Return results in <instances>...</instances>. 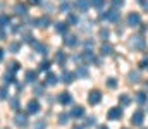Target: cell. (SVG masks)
I'll use <instances>...</instances> for the list:
<instances>
[{
	"mask_svg": "<svg viewBox=\"0 0 148 129\" xmlns=\"http://www.w3.org/2000/svg\"><path fill=\"white\" fill-rule=\"evenodd\" d=\"M129 45H131L134 50H145V48H147V42H145V38L140 36V35L133 36V38L129 40Z\"/></svg>",
	"mask_w": 148,
	"mask_h": 129,
	"instance_id": "1",
	"label": "cell"
},
{
	"mask_svg": "<svg viewBox=\"0 0 148 129\" xmlns=\"http://www.w3.org/2000/svg\"><path fill=\"white\" fill-rule=\"evenodd\" d=\"M14 122H16L17 128H26V126H28V114H24V112H17L16 117H14Z\"/></svg>",
	"mask_w": 148,
	"mask_h": 129,
	"instance_id": "2",
	"label": "cell"
},
{
	"mask_svg": "<svg viewBox=\"0 0 148 129\" xmlns=\"http://www.w3.org/2000/svg\"><path fill=\"white\" fill-rule=\"evenodd\" d=\"M119 10L117 9H110V10H107L105 14H102V17L105 19V21H109V23H117L119 21Z\"/></svg>",
	"mask_w": 148,
	"mask_h": 129,
	"instance_id": "3",
	"label": "cell"
},
{
	"mask_svg": "<svg viewBox=\"0 0 148 129\" xmlns=\"http://www.w3.org/2000/svg\"><path fill=\"white\" fill-rule=\"evenodd\" d=\"M127 24L133 26V28L140 26V24H141V16H140L138 12H131V14H127Z\"/></svg>",
	"mask_w": 148,
	"mask_h": 129,
	"instance_id": "4",
	"label": "cell"
},
{
	"mask_svg": "<svg viewBox=\"0 0 148 129\" xmlns=\"http://www.w3.org/2000/svg\"><path fill=\"white\" fill-rule=\"evenodd\" d=\"M107 117H109V121H119L122 117V107H112L107 114Z\"/></svg>",
	"mask_w": 148,
	"mask_h": 129,
	"instance_id": "5",
	"label": "cell"
},
{
	"mask_svg": "<svg viewBox=\"0 0 148 129\" xmlns=\"http://www.w3.org/2000/svg\"><path fill=\"white\" fill-rule=\"evenodd\" d=\"M88 102H90L91 105H97V103H100V102H102V91H98V89H93V91L88 95Z\"/></svg>",
	"mask_w": 148,
	"mask_h": 129,
	"instance_id": "6",
	"label": "cell"
},
{
	"mask_svg": "<svg viewBox=\"0 0 148 129\" xmlns=\"http://www.w3.org/2000/svg\"><path fill=\"white\" fill-rule=\"evenodd\" d=\"M143 119H145L143 110H136V112L131 115V122H133L134 126H141V124H143Z\"/></svg>",
	"mask_w": 148,
	"mask_h": 129,
	"instance_id": "7",
	"label": "cell"
},
{
	"mask_svg": "<svg viewBox=\"0 0 148 129\" xmlns=\"http://www.w3.org/2000/svg\"><path fill=\"white\" fill-rule=\"evenodd\" d=\"M40 109H41V107H40V103H38L36 100H29L28 105H26V112H28V114H38Z\"/></svg>",
	"mask_w": 148,
	"mask_h": 129,
	"instance_id": "8",
	"label": "cell"
},
{
	"mask_svg": "<svg viewBox=\"0 0 148 129\" xmlns=\"http://www.w3.org/2000/svg\"><path fill=\"white\" fill-rule=\"evenodd\" d=\"M31 23H33V26H40V28H47V26L50 24V17H48V16H43V17H36V19H33Z\"/></svg>",
	"mask_w": 148,
	"mask_h": 129,
	"instance_id": "9",
	"label": "cell"
},
{
	"mask_svg": "<svg viewBox=\"0 0 148 129\" xmlns=\"http://www.w3.org/2000/svg\"><path fill=\"white\" fill-rule=\"evenodd\" d=\"M79 57H81V62H84V64H91V62L95 60V55H93V52H90V50H84Z\"/></svg>",
	"mask_w": 148,
	"mask_h": 129,
	"instance_id": "10",
	"label": "cell"
},
{
	"mask_svg": "<svg viewBox=\"0 0 148 129\" xmlns=\"http://www.w3.org/2000/svg\"><path fill=\"white\" fill-rule=\"evenodd\" d=\"M59 102H60L62 105H69V103L73 102V96H71V93H69V91H62V93L59 95Z\"/></svg>",
	"mask_w": 148,
	"mask_h": 129,
	"instance_id": "11",
	"label": "cell"
},
{
	"mask_svg": "<svg viewBox=\"0 0 148 129\" xmlns=\"http://www.w3.org/2000/svg\"><path fill=\"white\" fill-rule=\"evenodd\" d=\"M90 7H91L90 5V0H76V9L79 12H86Z\"/></svg>",
	"mask_w": 148,
	"mask_h": 129,
	"instance_id": "12",
	"label": "cell"
},
{
	"mask_svg": "<svg viewBox=\"0 0 148 129\" xmlns=\"http://www.w3.org/2000/svg\"><path fill=\"white\" fill-rule=\"evenodd\" d=\"M134 100H136V103H140V105L147 103L148 93H145V91H136V93H134Z\"/></svg>",
	"mask_w": 148,
	"mask_h": 129,
	"instance_id": "13",
	"label": "cell"
},
{
	"mask_svg": "<svg viewBox=\"0 0 148 129\" xmlns=\"http://www.w3.org/2000/svg\"><path fill=\"white\" fill-rule=\"evenodd\" d=\"M64 45L66 46H76L77 45V36L76 35H66L64 36Z\"/></svg>",
	"mask_w": 148,
	"mask_h": 129,
	"instance_id": "14",
	"label": "cell"
},
{
	"mask_svg": "<svg viewBox=\"0 0 148 129\" xmlns=\"http://www.w3.org/2000/svg\"><path fill=\"white\" fill-rule=\"evenodd\" d=\"M60 81L66 83V85H71L74 81V72H71V71H62V79Z\"/></svg>",
	"mask_w": 148,
	"mask_h": 129,
	"instance_id": "15",
	"label": "cell"
},
{
	"mask_svg": "<svg viewBox=\"0 0 148 129\" xmlns=\"http://www.w3.org/2000/svg\"><path fill=\"white\" fill-rule=\"evenodd\" d=\"M57 76L53 74V72H47V78H45V85L47 86H55L57 85Z\"/></svg>",
	"mask_w": 148,
	"mask_h": 129,
	"instance_id": "16",
	"label": "cell"
},
{
	"mask_svg": "<svg viewBox=\"0 0 148 129\" xmlns=\"http://www.w3.org/2000/svg\"><path fill=\"white\" fill-rule=\"evenodd\" d=\"M31 46H33V48L36 50L38 53H43V55H45V53L48 52V50H47V46H45L43 43H40V42H31Z\"/></svg>",
	"mask_w": 148,
	"mask_h": 129,
	"instance_id": "17",
	"label": "cell"
},
{
	"mask_svg": "<svg viewBox=\"0 0 148 129\" xmlns=\"http://www.w3.org/2000/svg\"><path fill=\"white\" fill-rule=\"evenodd\" d=\"M84 115V109L83 107H74L73 110H71V117H76V119H79V117H83Z\"/></svg>",
	"mask_w": 148,
	"mask_h": 129,
	"instance_id": "18",
	"label": "cell"
},
{
	"mask_svg": "<svg viewBox=\"0 0 148 129\" xmlns=\"http://www.w3.org/2000/svg\"><path fill=\"white\" fill-rule=\"evenodd\" d=\"M14 12L17 14V16H26V5H23V3H16L14 5Z\"/></svg>",
	"mask_w": 148,
	"mask_h": 129,
	"instance_id": "19",
	"label": "cell"
},
{
	"mask_svg": "<svg viewBox=\"0 0 148 129\" xmlns=\"http://www.w3.org/2000/svg\"><path fill=\"white\" fill-rule=\"evenodd\" d=\"M55 60L62 66V69H64V64H66V60H67V57H66V53L64 52H57L55 53Z\"/></svg>",
	"mask_w": 148,
	"mask_h": 129,
	"instance_id": "20",
	"label": "cell"
},
{
	"mask_svg": "<svg viewBox=\"0 0 148 129\" xmlns=\"http://www.w3.org/2000/svg\"><path fill=\"white\" fill-rule=\"evenodd\" d=\"M3 83H5V85H14V83H16V79H14V74L7 71V72L3 74Z\"/></svg>",
	"mask_w": 148,
	"mask_h": 129,
	"instance_id": "21",
	"label": "cell"
},
{
	"mask_svg": "<svg viewBox=\"0 0 148 129\" xmlns=\"http://www.w3.org/2000/svg\"><path fill=\"white\" fill-rule=\"evenodd\" d=\"M55 29H57L59 33H66V31H67V23H64V21L55 23Z\"/></svg>",
	"mask_w": 148,
	"mask_h": 129,
	"instance_id": "22",
	"label": "cell"
},
{
	"mask_svg": "<svg viewBox=\"0 0 148 129\" xmlns=\"http://www.w3.org/2000/svg\"><path fill=\"white\" fill-rule=\"evenodd\" d=\"M7 24H10V17H9L7 14H0V28L3 29Z\"/></svg>",
	"mask_w": 148,
	"mask_h": 129,
	"instance_id": "23",
	"label": "cell"
},
{
	"mask_svg": "<svg viewBox=\"0 0 148 129\" xmlns=\"http://www.w3.org/2000/svg\"><path fill=\"white\" fill-rule=\"evenodd\" d=\"M119 102H121V105H119V107H127V105L131 103V96H127V95H121Z\"/></svg>",
	"mask_w": 148,
	"mask_h": 129,
	"instance_id": "24",
	"label": "cell"
},
{
	"mask_svg": "<svg viewBox=\"0 0 148 129\" xmlns=\"http://www.w3.org/2000/svg\"><path fill=\"white\" fill-rule=\"evenodd\" d=\"M100 52H102V55H110L112 53V46L109 43H103L102 46H100Z\"/></svg>",
	"mask_w": 148,
	"mask_h": 129,
	"instance_id": "25",
	"label": "cell"
},
{
	"mask_svg": "<svg viewBox=\"0 0 148 129\" xmlns=\"http://www.w3.org/2000/svg\"><path fill=\"white\" fill-rule=\"evenodd\" d=\"M19 48H21V43L19 42H10L9 43V52L16 53V52H19Z\"/></svg>",
	"mask_w": 148,
	"mask_h": 129,
	"instance_id": "26",
	"label": "cell"
},
{
	"mask_svg": "<svg viewBox=\"0 0 148 129\" xmlns=\"http://www.w3.org/2000/svg\"><path fill=\"white\" fill-rule=\"evenodd\" d=\"M26 81L28 83H35L36 81V72L35 71H28L26 72Z\"/></svg>",
	"mask_w": 148,
	"mask_h": 129,
	"instance_id": "27",
	"label": "cell"
},
{
	"mask_svg": "<svg viewBox=\"0 0 148 129\" xmlns=\"http://www.w3.org/2000/svg\"><path fill=\"white\" fill-rule=\"evenodd\" d=\"M17 71H19V62H16V60L10 62V64H9V72L14 74V72H17Z\"/></svg>",
	"mask_w": 148,
	"mask_h": 129,
	"instance_id": "28",
	"label": "cell"
},
{
	"mask_svg": "<svg viewBox=\"0 0 148 129\" xmlns=\"http://www.w3.org/2000/svg\"><path fill=\"white\" fill-rule=\"evenodd\" d=\"M103 3H105V0H90V5H93V7H97V9H102Z\"/></svg>",
	"mask_w": 148,
	"mask_h": 129,
	"instance_id": "29",
	"label": "cell"
},
{
	"mask_svg": "<svg viewBox=\"0 0 148 129\" xmlns=\"http://www.w3.org/2000/svg\"><path fill=\"white\" fill-rule=\"evenodd\" d=\"M98 35H100V38H102V40H109V36H110V33H109V29H105V28H102Z\"/></svg>",
	"mask_w": 148,
	"mask_h": 129,
	"instance_id": "30",
	"label": "cell"
},
{
	"mask_svg": "<svg viewBox=\"0 0 148 129\" xmlns=\"http://www.w3.org/2000/svg\"><path fill=\"white\" fill-rule=\"evenodd\" d=\"M129 81H131V83H138V81H140V72H136V71L131 72V74H129Z\"/></svg>",
	"mask_w": 148,
	"mask_h": 129,
	"instance_id": "31",
	"label": "cell"
},
{
	"mask_svg": "<svg viewBox=\"0 0 148 129\" xmlns=\"http://www.w3.org/2000/svg\"><path fill=\"white\" fill-rule=\"evenodd\" d=\"M66 23H67V24H77V16H76V14H69Z\"/></svg>",
	"mask_w": 148,
	"mask_h": 129,
	"instance_id": "32",
	"label": "cell"
},
{
	"mask_svg": "<svg viewBox=\"0 0 148 129\" xmlns=\"http://www.w3.org/2000/svg\"><path fill=\"white\" fill-rule=\"evenodd\" d=\"M45 126H47V122H45V119H40L36 124L33 126V129H45Z\"/></svg>",
	"mask_w": 148,
	"mask_h": 129,
	"instance_id": "33",
	"label": "cell"
},
{
	"mask_svg": "<svg viewBox=\"0 0 148 129\" xmlns=\"http://www.w3.org/2000/svg\"><path fill=\"white\" fill-rule=\"evenodd\" d=\"M69 7H71V3H69V2H62L59 9H60V12H69Z\"/></svg>",
	"mask_w": 148,
	"mask_h": 129,
	"instance_id": "34",
	"label": "cell"
},
{
	"mask_svg": "<svg viewBox=\"0 0 148 129\" xmlns=\"http://www.w3.org/2000/svg\"><path fill=\"white\" fill-rule=\"evenodd\" d=\"M43 93H45V88H43V85H36V86H35V95H38V96H40V95H43Z\"/></svg>",
	"mask_w": 148,
	"mask_h": 129,
	"instance_id": "35",
	"label": "cell"
},
{
	"mask_svg": "<svg viewBox=\"0 0 148 129\" xmlns=\"http://www.w3.org/2000/svg\"><path fill=\"white\" fill-rule=\"evenodd\" d=\"M48 69H50V62L48 60H43L40 64V71H48Z\"/></svg>",
	"mask_w": 148,
	"mask_h": 129,
	"instance_id": "36",
	"label": "cell"
},
{
	"mask_svg": "<svg viewBox=\"0 0 148 129\" xmlns=\"http://www.w3.org/2000/svg\"><path fill=\"white\" fill-rule=\"evenodd\" d=\"M76 72H77V76H81V78H84V76L88 74V71H86V67H84V66H81V67H79Z\"/></svg>",
	"mask_w": 148,
	"mask_h": 129,
	"instance_id": "37",
	"label": "cell"
},
{
	"mask_svg": "<svg viewBox=\"0 0 148 129\" xmlns=\"http://www.w3.org/2000/svg\"><path fill=\"white\" fill-rule=\"evenodd\" d=\"M67 119H69V114H60L59 115V124H66Z\"/></svg>",
	"mask_w": 148,
	"mask_h": 129,
	"instance_id": "38",
	"label": "cell"
},
{
	"mask_svg": "<svg viewBox=\"0 0 148 129\" xmlns=\"http://www.w3.org/2000/svg\"><path fill=\"white\" fill-rule=\"evenodd\" d=\"M7 96H9V91H7V88L2 86V88H0V100H5Z\"/></svg>",
	"mask_w": 148,
	"mask_h": 129,
	"instance_id": "39",
	"label": "cell"
},
{
	"mask_svg": "<svg viewBox=\"0 0 148 129\" xmlns=\"http://www.w3.org/2000/svg\"><path fill=\"white\" fill-rule=\"evenodd\" d=\"M10 105H12V109H17V107H19V100H17L16 96H12V98H10Z\"/></svg>",
	"mask_w": 148,
	"mask_h": 129,
	"instance_id": "40",
	"label": "cell"
},
{
	"mask_svg": "<svg viewBox=\"0 0 148 129\" xmlns=\"http://www.w3.org/2000/svg\"><path fill=\"white\" fill-rule=\"evenodd\" d=\"M31 38H33V36H31V33H24V35H23V40H24V42H28V43L33 42Z\"/></svg>",
	"mask_w": 148,
	"mask_h": 129,
	"instance_id": "41",
	"label": "cell"
},
{
	"mask_svg": "<svg viewBox=\"0 0 148 129\" xmlns=\"http://www.w3.org/2000/svg\"><path fill=\"white\" fill-rule=\"evenodd\" d=\"M107 86H109V88H115V86H117V81H115L114 78H110V79L107 81Z\"/></svg>",
	"mask_w": 148,
	"mask_h": 129,
	"instance_id": "42",
	"label": "cell"
},
{
	"mask_svg": "<svg viewBox=\"0 0 148 129\" xmlns=\"http://www.w3.org/2000/svg\"><path fill=\"white\" fill-rule=\"evenodd\" d=\"M140 67H141V69H148V59H143V60L140 62Z\"/></svg>",
	"mask_w": 148,
	"mask_h": 129,
	"instance_id": "43",
	"label": "cell"
},
{
	"mask_svg": "<svg viewBox=\"0 0 148 129\" xmlns=\"http://www.w3.org/2000/svg\"><path fill=\"white\" fill-rule=\"evenodd\" d=\"M122 3H124V0H112V5H114V7H117V5L121 7Z\"/></svg>",
	"mask_w": 148,
	"mask_h": 129,
	"instance_id": "44",
	"label": "cell"
},
{
	"mask_svg": "<svg viewBox=\"0 0 148 129\" xmlns=\"http://www.w3.org/2000/svg\"><path fill=\"white\" fill-rule=\"evenodd\" d=\"M95 124V117H88V121H86V126H93Z\"/></svg>",
	"mask_w": 148,
	"mask_h": 129,
	"instance_id": "45",
	"label": "cell"
},
{
	"mask_svg": "<svg viewBox=\"0 0 148 129\" xmlns=\"http://www.w3.org/2000/svg\"><path fill=\"white\" fill-rule=\"evenodd\" d=\"M45 9H47V10H50V12H52V10H53V5H52V3H45Z\"/></svg>",
	"mask_w": 148,
	"mask_h": 129,
	"instance_id": "46",
	"label": "cell"
},
{
	"mask_svg": "<svg viewBox=\"0 0 148 129\" xmlns=\"http://www.w3.org/2000/svg\"><path fill=\"white\" fill-rule=\"evenodd\" d=\"M140 2H141V5L147 9V12H148V0H140Z\"/></svg>",
	"mask_w": 148,
	"mask_h": 129,
	"instance_id": "47",
	"label": "cell"
},
{
	"mask_svg": "<svg viewBox=\"0 0 148 129\" xmlns=\"http://www.w3.org/2000/svg\"><path fill=\"white\" fill-rule=\"evenodd\" d=\"M41 0H28V3H31V5H38Z\"/></svg>",
	"mask_w": 148,
	"mask_h": 129,
	"instance_id": "48",
	"label": "cell"
},
{
	"mask_svg": "<svg viewBox=\"0 0 148 129\" xmlns=\"http://www.w3.org/2000/svg\"><path fill=\"white\" fill-rule=\"evenodd\" d=\"M3 38H5V33H3V29L0 28V40H3Z\"/></svg>",
	"mask_w": 148,
	"mask_h": 129,
	"instance_id": "49",
	"label": "cell"
},
{
	"mask_svg": "<svg viewBox=\"0 0 148 129\" xmlns=\"http://www.w3.org/2000/svg\"><path fill=\"white\" fill-rule=\"evenodd\" d=\"M2 59H3V50L0 48V60H2Z\"/></svg>",
	"mask_w": 148,
	"mask_h": 129,
	"instance_id": "50",
	"label": "cell"
},
{
	"mask_svg": "<svg viewBox=\"0 0 148 129\" xmlns=\"http://www.w3.org/2000/svg\"><path fill=\"white\" fill-rule=\"evenodd\" d=\"M98 129H109V128H107V126L103 124V126H100V128H98Z\"/></svg>",
	"mask_w": 148,
	"mask_h": 129,
	"instance_id": "51",
	"label": "cell"
},
{
	"mask_svg": "<svg viewBox=\"0 0 148 129\" xmlns=\"http://www.w3.org/2000/svg\"><path fill=\"white\" fill-rule=\"evenodd\" d=\"M147 85H148V83H147Z\"/></svg>",
	"mask_w": 148,
	"mask_h": 129,
	"instance_id": "52",
	"label": "cell"
},
{
	"mask_svg": "<svg viewBox=\"0 0 148 129\" xmlns=\"http://www.w3.org/2000/svg\"><path fill=\"white\" fill-rule=\"evenodd\" d=\"M124 129H126V128H124Z\"/></svg>",
	"mask_w": 148,
	"mask_h": 129,
	"instance_id": "53",
	"label": "cell"
}]
</instances>
